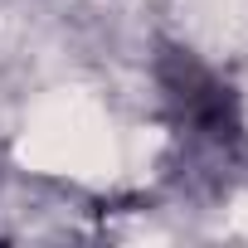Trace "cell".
<instances>
[{
    "label": "cell",
    "instance_id": "obj_1",
    "mask_svg": "<svg viewBox=\"0 0 248 248\" xmlns=\"http://www.w3.org/2000/svg\"><path fill=\"white\" fill-rule=\"evenodd\" d=\"M15 161L34 175H73L102 185L122 170V137L88 93L44 97L15 141Z\"/></svg>",
    "mask_w": 248,
    "mask_h": 248
},
{
    "label": "cell",
    "instance_id": "obj_2",
    "mask_svg": "<svg viewBox=\"0 0 248 248\" xmlns=\"http://www.w3.org/2000/svg\"><path fill=\"white\" fill-rule=\"evenodd\" d=\"M180 30L204 54H238L248 49V0H175Z\"/></svg>",
    "mask_w": 248,
    "mask_h": 248
},
{
    "label": "cell",
    "instance_id": "obj_3",
    "mask_svg": "<svg viewBox=\"0 0 248 248\" xmlns=\"http://www.w3.org/2000/svg\"><path fill=\"white\" fill-rule=\"evenodd\" d=\"M229 229L248 238V195H238V200H233V209H229Z\"/></svg>",
    "mask_w": 248,
    "mask_h": 248
}]
</instances>
